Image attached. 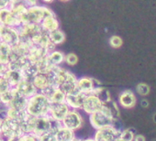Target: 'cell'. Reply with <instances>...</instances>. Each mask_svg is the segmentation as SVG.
Returning <instances> with one entry per match:
<instances>
[{
	"mask_svg": "<svg viewBox=\"0 0 156 141\" xmlns=\"http://www.w3.org/2000/svg\"><path fill=\"white\" fill-rule=\"evenodd\" d=\"M51 104L50 100L44 95L38 92L28 99L26 111L30 115L34 117L45 116L49 115Z\"/></svg>",
	"mask_w": 156,
	"mask_h": 141,
	"instance_id": "cell-1",
	"label": "cell"
},
{
	"mask_svg": "<svg viewBox=\"0 0 156 141\" xmlns=\"http://www.w3.org/2000/svg\"><path fill=\"white\" fill-rule=\"evenodd\" d=\"M89 122L92 127L98 130L106 126H114L115 115L112 112L111 107L105 104L101 107V109L89 115Z\"/></svg>",
	"mask_w": 156,
	"mask_h": 141,
	"instance_id": "cell-2",
	"label": "cell"
},
{
	"mask_svg": "<svg viewBox=\"0 0 156 141\" xmlns=\"http://www.w3.org/2000/svg\"><path fill=\"white\" fill-rule=\"evenodd\" d=\"M54 13L45 6H33L30 7L27 9V12L23 14L20 20L22 24L27 23H34V24H41V22L47 17L53 16Z\"/></svg>",
	"mask_w": 156,
	"mask_h": 141,
	"instance_id": "cell-3",
	"label": "cell"
},
{
	"mask_svg": "<svg viewBox=\"0 0 156 141\" xmlns=\"http://www.w3.org/2000/svg\"><path fill=\"white\" fill-rule=\"evenodd\" d=\"M60 125H61V122H57L51 119L49 115L35 117L34 128H33L32 134L36 135L37 136H40L51 131L54 132Z\"/></svg>",
	"mask_w": 156,
	"mask_h": 141,
	"instance_id": "cell-4",
	"label": "cell"
},
{
	"mask_svg": "<svg viewBox=\"0 0 156 141\" xmlns=\"http://www.w3.org/2000/svg\"><path fill=\"white\" fill-rule=\"evenodd\" d=\"M23 134L20 124L9 118L3 119L1 136L5 140L7 139H17Z\"/></svg>",
	"mask_w": 156,
	"mask_h": 141,
	"instance_id": "cell-5",
	"label": "cell"
},
{
	"mask_svg": "<svg viewBox=\"0 0 156 141\" xmlns=\"http://www.w3.org/2000/svg\"><path fill=\"white\" fill-rule=\"evenodd\" d=\"M61 124L63 126L75 132L82 128L84 124V118L78 110L70 109L64 118L62 120Z\"/></svg>",
	"mask_w": 156,
	"mask_h": 141,
	"instance_id": "cell-6",
	"label": "cell"
},
{
	"mask_svg": "<svg viewBox=\"0 0 156 141\" xmlns=\"http://www.w3.org/2000/svg\"><path fill=\"white\" fill-rule=\"evenodd\" d=\"M0 39L2 42H5L11 47L17 45L20 40L18 28L0 25Z\"/></svg>",
	"mask_w": 156,
	"mask_h": 141,
	"instance_id": "cell-7",
	"label": "cell"
},
{
	"mask_svg": "<svg viewBox=\"0 0 156 141\" xmlns=\"http://www.w3.org/2000/svg\"><path fill=\"white\" fill-rule=\"evenodd\" d=\"M120 131L114 126H106L96 130L94 139L96 141H117L119 138Z\"/></svg>",
	"mask_w": 156,
	"mask_h": 141,
	"instance_id": "cell-8",
	"label": "cell"
},
{
	"mask_svg": "<svg viewBox=\"0 0 156 141\" xmlns=\"http://www.w3.org/2000/svg\"><path fill=\"white\" fill-rule=\"evenodd\" d=\"M105 104L102 102V100L98 96L93 94L87 95L84 99V103L82 105V111L86 113L87 115H91L99 109L104 105Z\"/></svg>",
	"mask_w": 156,
	"mask_h": 141,
	"instance_id": "cell-9",
	"label": "cell"
},
{
	"mask_svg": "<svg viewBox=\"0 0 156 141\" xmlns=\"http://www.w3.org/2000/svg\"><path fill=\"white\" fill-rule=\"evenodd\" d=\"M70 107L67 105V104L64 103H51L50 111H49V116L57 121V122H62V120L64 118L66 114L69 112Z\"/></svg>",
	"mask_w": 156,
	"mask_h": 141,
	"instance_id": "cell-10",
	"label": "cell"
},
{
	"mask_svg": "<svg viewBox=\"0 0 156 141\" xmlns=\"http://www.w3.org/2000/svg\"><path fill=\"white\" fill-rule=\"evenodd\" d=\"M98 85H101V84L98 80L90 77H81L77 79L76 88L79 92L87 95L92 94L94 88Z\"/></svg>",
	"mask_w": 156,
	"mask_h": 141,
	"instance_id": "cell-11",
	"label": "cell"
},
{
	"mask_svg": "<svg viewBox=\"0 0 156 141\" xmlns=\"http://www.w3.org/2000/svg\"><path fill=\"white\" fill-rule=\"evenodd\" d=\"M85 96H86V95H84L78 90H76V91H74V92H73L71 94L66 95L65 103L70 107V109L79 111V110L82 109V105H83V103H84Z\"/></svg>",
	"mask_w": 156,
	"mask_h": 141,
	"instance_id": "cell-12",
	"label": "cell"
},
{
	"mask_svg": "<svg viewBox=\"0 0 156 141\" xmlns=\"http://www.w3.org/2000/svg\"><path fill=\"white\" fill-rule=\"evenodd\" d=\"M15 89L20 95H21L22 97L26 99L30 98L31 96H33L34 95L38 93V90L35 88L32 82L30 80H26V79H23L22 81H20V84L15 87Z\"/></svg>",
	"mask_w": 156,
	"mask_h": 141,
	"instance_id": "cell-13",
	"label": "cell"
},
{
	"mask_svg": "<svg viewBox=\"0 0 156 141\" xmlns=\"http://www.w3.org/2000/svg\"><path fill=\"white\" fill-rule=\"evenodd\" d=\"M0 25L18 28L21 25V22L17 17L14 16L12 11L8 8L0 9Z\"/></svg>",
	"mask_w": 156,
	"mask_h": 141,
	"instance_id": "cell-14",
	"label": "cell"
},
{
	"mask_svg": "<svg viewBox=\"0 0 156 141\" xmlns=\"http://www.w3.org/2000/svg\"><path fill=\"white\" fill-rule=\"evenodd\" d=\"M77 77L75 76V74H73V73H71L70 70H67L66 75L64 80L62 81V83L61 84V85L59 86V88L65 94H71L74 91L77 90L76 88V84H77Z\"/></svg>",
	"mask_w": 156,
	"mask_h": 141,
	"instance_id": "cell-15",
	"label": "cell"
},
{
	"mask_svg": "<svg viewBox=\"0 0 156 141\" xmlns=\"http://www.w3.org/2000/svg\"><path fill=\"white\" fill-rule=\"evenodd\" d=\"M119 103L123 108H126V109L133 108L137 103L136 95H134V93L132 91L126 90L119 95Z\"/></svg>",
	"mask_w": 156,
	"mask_h": 141,
	"instance_id": "cell-16",
	"label": "cell"
},
{
	"mask_svg": "<svg viewBox=\"0 0 156 141\" xmlns=\"http://www.w3.org/2000/svg\"><path fill=\"white\" fill-rule=\"evenodd\" d=\"M54 134L57 141H73L76 137L74 131L63 126L62 124L54 131Z\"/></svg>",
	"mask_w": 156,
	"mask_h": 141,
	"instance_id": "cell-17",
	"label": "cell"
},
{
	"mask_svg": "<svg viewBox=\"0 0 156 141\" xmlns=\"http://www.w3.org/2000/svg\"><path fill=\"white\" fill-rule=\"evenodd\" d=\"M41 29L45 32V33H50L51 31H54L56 29H59L60 23L58 21V19H56L55 15L53 16H50L45 18L41 22Z\"/></svg>",
	"mask_w": 156,
	"mask_h": 141,
	"instance_id": "cell-18",
	"label": "cell"
},
{
	"mask_svg": "<svg viewBox=\"0 0 156 141\" xmlns=\"http://www.w3.org/2000/svg\"><path fill=\"white\" fill-rule=\"evenodd\" d=\"M4 78L8 81L11 88H15L20 81L23 80V76L21 72L19 70H7L3 74Z\"/></svg>",
	"mask_w": 156,
	"mask_h": 141,
	"instance_id": "cell-19",
	"label": "cell"
},
{
	"mask_svg": "<svg viewBox=\"0 0 156 141\" xmlns=\"http://www.w3.org/2000/svg\"><path fill=\"white\" fill-rule=\"evenodd\" d=\"M29 114L26 109H18L13 107H6V118L12 119L20 123Z\"/></svg>",
	"mask_w": 156,
	"mask_h": 141,
	"instance_id": "cell-20",
	"label": "cell"
},
{
	"mask_svg": "<svg viewBox=\"0 0 156 141\" xmlns=\"http://www.w3.org/2000/svg\"><path fill=\"white\" fill-rule=\"evenodd\" d=\"M31 82H32L33 85L35 86V88L38 90V92H41L51 85L49 77L45 74H40L39 73L37 75H35L32 78Z\"/></svg>",
	"mask_w": 156,
	"mask_h": 141,
	"instance_id": "cell-21",
	"label": "cell"
},
{
	"mask_svg": "<svg viewBox=\"0 0 156 141\" xmlns=\"http://www.w3.org/2000/svg\"><path fill=\"white\" fill-rule=\"evenodd\" d=\"M64 57L65 55L62 51L54 50L48 53V55L46 56V60L50 65L55 67V66H60L62 62H64Z\"/></svg>",
	"mask_w": 156,
	"mask_h": 141,
	"instance_id": "cell-22",
	"label": "cell"
},
{
	"mask_svg": "<svg viewBox=\"0 0 156 141\" xmlns=\"http://www.w3.org/2000/svg\"><path fill=\"white\" fill-rule=\"evenodd\" d=\"M48 36H49V39L51 41V43L54 44L55 46L62 44L66 40V36H65L64 32L62 31L60 29L48 33Z\"/></svg>",
	"mask_w": 156,
	"mask_h": 141,
	"instance_id": "cell-23",
	"label": "cell"
},
{
	"mask_svg": "<svg viewBox=\"0 0 156 141\" xmlns=\"http://www.w3.org/2000/svg\"><path fill=\"white\" fill-rule=\"evenodd\" d=\"M35 117L28 115L20 124L23 133H33Z\"/></svg>",
	"mask_w": 156,
	"mask_h": 141,
	"instance_id": "cell-24",
	"label": "cell"
},
{
	"mask_svg": "<svg viewBox=\"0 0 156 141\" xmlns=\"http://www.w3.org/2000/svg\"><path fill=\"white\" fill-rule=\"evenodd\" d=\"M27 102H28V99L18 94V92L16 91V95H15L13 100L10 102V104L7 107H13V108H18V109H26Z\"/></svg>",
	"mask_w": 156,
	"mask_h": 141,
	"instance_id": "cell-25",
	"label": "cell"
},
{
	"mask_svg": "<svg viewBox=\"0 0 156 141\" xmlns=\"http://www.w3.org/2000/svg\"><path fill=\"white\" fill-rule=\"evenodd\" d=\"M65 96L66 95L60 88H54L49 95L48 99L51 103H64Z\"/></svg>",
	"mask_w": 156,
	"mask_h": 141,
	"instance_id": "cell-26",
	"label": "cell"
},
{
	"mask_svg": "<svg viewBox=\"0 0 156 141\" xmlns=\"http://www.w3.org/2000/svg\"><path fill=\"white\" fill-rule=\"evenodd\" d=\"M15 95H16V89L15 88H11L9 91L3 93L2 95H0V99H1L2 105L5 107H7L10 104V102L13 100Z\"/></svg>",
	"mask_w": 156,
	"mask_h": 141,
	"instance_id": "cell-27",
	"label": "cell"
},
{
	"mask_svg": "<svg viewBox=\"0 0 156 141\" xmlns=\"http://www.w3.org/2000/svg\"><path fill=\"white\" fill-rule=\"evenodd\" d=\"M78 60H79V59H78V56L73 53V52H70L68 54L65 55L64 57V62L69 65V66H74L78 63Z\"/></svg>",
	"mask_w": 156,
	"mask_h": 141,
	"instance_id": "cell-28",
	"label": "cell"
},
{
	"mask_svg": "<svg viewBox=\"0 0 156 141\" xmlns=\"http://www.w3.org/2000/svg\"><path fill=\"white\" fill-rule=\"evenodd\" d=\"M135 136V134L131 129H124L123 131H120L119 138L122 141H133Z\"/></svg>",
	"mask_w": 156,
	"mask_h": 141,
	"instance_id": "cell-29",
	"label": "cell"
},
{
	"mask_svg": "<svg viewBox=\"0 0 156 141\" xmlns=\"http://www.w3.org/2000/svg\"><path fill=\"white\" fill-rule=\"evenodd\" d=\"M123 44V40L122 39L119 37V36H117V35H113L110 37L109 39V45L114 48V49H119L122 46Z\"/></svg>",
	"mask_w": 156,
	"mask_h": 141,
	"instance_id": "cell-30",
	"label": "cell"
},
{
	"mask_svg": "<svg viewBox=\"0 0 156 141\" xmlns=\"http://www.w3.org/2000/svg\"><path fill=\"white\" fill-rule=\"evenodd\" d=\"M17 141H39V136L32 133H23L17 138Z\"/></svg>",
	"mask_w": 156,
	"mask_h": 141,
	"instance_id": "cell-31",
	"label": "cell"
},
{
	"mask_svg": "<svg viewBox=\"0 0 156 141\" xmlns=\"http://www.w3.org/2000/svg\"><path fill=\"white\" fill-rule=\"evenodd\" d=\"M137 92H138L139 95H140L142 96H146L150 93V87L146 84H143V83L139 84L137 85Z\"/></svg>",
	"mask_w": 156,
	"mask_h": 141,
	"instance_id": "cell-32",
	"label": "cell"
},
{
	"mask_svg": "<svg viewBox=\"0 0 156 141\" xmlns=\"http://www.w3.org/2000/svg\"><path fill=\"white\" fill-rule=\"evenodd\" d=\"M9 89H11L9 84L8 83V81L4 78V76H0V95H2L3 93L9 91Z\"/></svg>",
	"mask_w": 156,
	"mask_h": 141,
	"instance_id": "cell-33",
	"label": "cell"
},
{
	"mask_svg": "<svg viewBox=\"0 0 156 141\" xmlns=\"http://www.w3.org/2000/svg\"><path fill=\"white\" fill-rule=\"evenodd\" d=\"M39 141H57L53 131L45 133L39 136Z\"/></svg>",
	"mask_w": 156,
	"mask_h": 141,
	"instance_id": "cell-34",
	"label": "cell"
},
{
	"mask_svg": "<svg viewBox=\"0 0 156 141\" xmlns=\"http://www.w3.org/2000/svg\"><path fill=\"white\" fill-rule=\"evenodd\" d=\"M22 2L28 7H33V6H37L38 5V0H22Z\"/></svg>",
	"mask_w": 156,
	"mask_h": 141,
	"instance_id": "cell-35",
	"label": "cell"
},
{
	"mask_svg": "<svg viewBox=\"0 0 156 141\" xmlns=\"http://www.w3.org/2000/svg\"><path fill=\"white\" fill-rule=\"evenodd\" d=\"M9 0H0V9H4L9 8Z\"/></svg>",
	"mask_w": 156,
	"mask_h": 141,
	"instance_id": "cell-36",
	"label": "cell"
},
{
	"mask_svg": "<svg viewBox=\"0 0 156 141\" xmlns=\"http://www.w3.org/2000/svg\"><path fill=\"white\" fill-rule=\"evenodd\" d=\"M133 141H146V139L142 135H135Z\"/></svg>",
	"mask_w": 156,
	"mask_h": 141,
	"instance_id": "cell-37",
	"label": "cell"
},
{
	"mask_svg": "<svg viewBox=\"0 0 156 141\" xmlns=\"http://www.w3.org/2000/svg\"><path fill=\"white\" fill-rule=\"evenodd\" d=\"M78 141H96L94 137H87V138H79Z\"/></svg>",
	"mask_w": 156,
	"mask_h": 141,
	"instance_id": "cell-38",
	"label": "cell"
},
{
	"mask_svg": "<svg viewBox=\"0 0 156 141\" xmlns=\"http://www.w3.org/2000/svg\"><path fill=\"white\" fill-rule=\"evenodd\" d=\"M141 105H142V107H148V105H149L148 101L147 100H142L141 101Z\"/></svg>",
	"mask_w": 156,
	"mask_h": 141,
	"instance_id": "cell-39",
	"label": "cell"
},
{
	"mask_svg": "<svg viewBox=\"0 0 156 141\" xmlns=\"http://www.w3.org/2000/svg\"><path fill=\"white\" fill-rule=\"evenodd\" d=\"M42 2H44V3H47V4H50V3H51L53 0H41Z\"/></svg>",
	"mask_w": 156,
	"mask_h": 141,
	"instance_id": "cell-40",
	"label": "cell"
},
{
	"mask_svg": "<svg viewBox=\"0 0 156 141\" xmlns=\"http://www.w3.org/2000/svg\"><path fill=\"white\" fill-rule=\"evenodd\" d=\"M2 123H3V120L0 118V135H1V130H2Z\"/></svg>",
	"mask_w": 156,
	"mask_h": 141,
	"instance_id": "cell-41",
	"label": "cell"
},
{
	"mask_svg": "<svg viewBox=\"0 0 156 141\" xmlns=\"http://www.w3.org/2000/svg\"><path fill=\"white\" fill-rule=\"evenodd\" d=\"M0 141H5V139L3 138V136L1 135H0Z\"/></svg>",
	"mask_w": 156,
	"mask_h": 141,
	"instance_id": "cell-42",
	"label": "cell"
},
{
	"mask_svg": "<svg viewBox=\"0 0 156 141\" xmlns=\"http://www.w3.org/2000/svg\"><path fill=\"white\" fill-rule=\"evenodd\" d=\"M5 141H17V139H7Z\"/></svg>",
	"mask_w": 156,
	"mask_h": 141,
	"instance_id": "cell-43",
	"label": "cell"
},
{
	"mask_svg": "<svg viewBox=\"0 0 156 141\" xmlns=\"http://www.w3.org/2000/svg\"><path fill=\"white\" fill-rule=\"evenodd\" d=\"M3 106V105H2V103H1V99H0V108H1Z\"/></svg>",
	"mask_w": 156,
	"mask_h": 141,
	"instance_id": "cell-44",
	"label": "cell"
},
{
	"mask_svg": "<svg viewBox=\"0 0 156 141\" xmlns=\"http://www.w3.org/2000/svg\"><path fill=\"white\" fill-rule=\"evenodd\" d=\"M60 1H62V2H67V1H69V0H60Z\"/></svg>",
	"mask_w": 156,
	"mask_h": 141,
	"instance_id": "cell-45",
	"label": "cell"
},
{
	"mask_svg": "<svg viewBox=\"0 0 156 141\" xmlns=\"http://www.w3.org/2000/svg\"><path fill=\"white\" fill-rule=\"evenodd\" d=\"M117 141H122V140H121V139H120V138H119V139H118V140H117Z\"/></svg>",
	"mask_w": 156,
	"mask_h": 141,
	"instance_id": "cell-46",
	"label": "cell"
},
{
	"mask_svg": "<svg viewBox=\"0 0 156 141\" xmlns=\"http://www.w3.org/2000/svg\"><path fill=\"white\" fill-rule=\"evenodd\" d=\"M1 42H2V41H1V39H0V43H1Z\"/></svg>",
	"mask_w": 156,
	"mask_h": 141,
	"instance_id": "cell-47",
	"label": "cell"
}]
</instances>
